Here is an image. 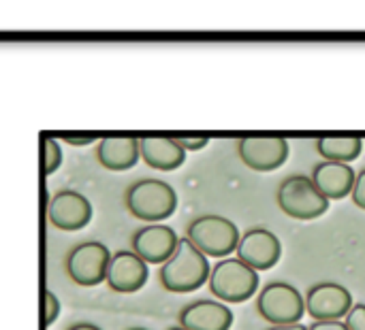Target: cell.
<instances>
[{
	"mask_svg": "<svg viewBox=\"0 0 365 330\" xmlns=\"http://www.w3.org/2000/svg\"><path fill=\"white\" fill-rule=\"evenodd\" d=\"M317 151L327 162L351 164L364 151V141L359 137H321L317 141Z\"/></svg>",
	"mask_w": 365,
	"mask_h": 330,
	"instance_id": "18",
	"label": "cell"
},
{
	"mask_svg": "<svg viewBox=\"0 0 365 330\" xmlns=\"http://www.w3.org/2000/svg\"><path fill=\"white\" fill-rule=\"evenodd\" d=\"M62 164V149H60V143L51 137H43L41 139V169H43V175H53Z\"/></svg>",
	"mask_w": 365,
	"mask_h": 330,
	"instance_id": "19",
	"label": "cell"
},
{
	"mask_svg": "<svg viewBox=\"0 0 365 330\" xmlns=\"http://www.w3.org/2000/svg\"><path fill=\"white\" fill-rule=\"evenodd\" d=\"M180 237L167 224H148L139 228L133 239V254H137L145 265H165L178 247Z\"/></svg>",
	"mask_w": 365,
	"mask_h": 330,
	"instance_id": "12",
	"label": "cell"
},
{
	"mask_svg": "<svg viewBox=\"0 0 365 330\" xmlns=\"http://www.w3.org/2000/svg\"><path fill=\"white\" fill-rule=\"evenodd\" d=\"M64 141H66L68 145H75V147H86V145L96 143L94 137H64Z\"/></svg>",
	"mask_w": 365,
	"mask_h": 330,
	"instance_id": "25",
	"label": "cell"
},
{
	"mask_svg": "<svg viewBox=\"0 0 365 330\" xmlns=\"http://www.w3.org/2000/svg\"><path fill=\"white\" fill-rule=\"evenodd\" d=\"M111 252L101 241L75 245L66 256V275L81 288H94L105 282Z\"/></svg>",
	"mask_w": 365,
	"mask_h": 330,
	"instance_id": "7",
	"label": "cell"
},
{
	"mask_svg": "<svg viewBox=\"0 0 365 330\" xmlns=\"http://www.w3.org/2000/svg\"><path fill=\"white\" fill-rule=\"evenodd\" d=\"M355 171L351 164H340V162H319L312 171V183L319 188V192L331 203V201H342L353 192L355 186Z\"/></svg>",
	"mask_w": 365,
	"mask_h": 330,
	"instance_id": "15",
	"label": "cell"
},
{
	"mask_svg": "<svg viewBox=\"0 0 365 330\" xmlns=\"http://www.w3.org/2000/svg\"><path fill=\"white\" fill-rule=\"evenodd\" d=\"M169 330H186V329H182V326H171Z\"/></svg>",
	"mask_w": 365,
	"mask_h": 330,
	"instance_id": "28",
	"label": "cell"
},
{
	"mask_svg": "<svg viewBox=\"0 0 365 330\" xmlns=\"http://www.w3.org/2000/svg\"><path fill=\"white\" fill-rule=\"evenodd\" d=\"M344 324L349 330H365V305L357 303L344 318Z\"/></svg>",
	"mask_w": 365,
	"mask_h": 330,
	"instance_id": "21",
	"label": "cell"
},
{
	"mask_svg": "<svg viewBox=\"0 0 365 330\" xmlns=\"http://www.w3.org/2000/svg\"><path fill=\"white\" fill-rule=\"evenodd\" d=\"M257 312L272 326L299 324L306 314V301L295 286L284 282H272L261 288L257 299Z\"/></svg>",
	"mask_w": 365,
	"mask_h": 330,
	"instance_id": "6",
	"label": "cell"
},
{
	"mask_svg": "<svg viewBox=\"0 0 365 330\" xmlns=\"http://www.w3.org/2000/svg\"><path fill=\"white\" fill-rule=\"evenodd\" d=\"M242 162L259 173H272L289 160V141L282 137H246L237 143Z\"/></svg>",
	"mask_w": 365,
	"mask_h": 330,
	"instance_id": "10",
	"label": "cell"
},
{
	"mask_svg": "<svg viewBox=\"0 0 365 330\" xmlns=\"http://www.w3.org/2000/svg\"><path fill=\"white\" fill-rule=\"evenodd\" d=\"M237 226L222 215H201L195 218L186 228V239L210 258H227L235 252L240 243Z\"/></svg>",
	"mask_w": 365,
	"mask_h": 330,
	"instance_id": "5",
	"label": "cell"
},
{
	"mask_svg": "<svg viewBox=\"0 0 365 330\" xmlns=\"http://www.w3.org/2000/svg\"><path fill=\"white\" fill-rule=\"evenodd\" d=\"M124 201L130 215L148 224H160L163 220L171 218L178 209L175 190L160 179L135 181L133 186H128Z\"/></svg>",
	"mask_w": 365,
	"mask_h": 330,
	"instance_id": "2",
	"label": "cell"
},
{
	"mask_svg": "<svg viewBox=\"0 0 365 330\" xmlns=\"http://www.w3.org/2000/svg\"><path fill=\"white\" fill-rule=\"evenodd\" d=\"M276 203L284 215L302 222L319 220L329 211V201L319 192V188L306 175L287 177L278 188Z\"/></svg>",
	"mask_w": 365,
	"mask_h": 330,
	"instance_id": "4",
	"label": "cell"
},
{
	"mask_svg": "<svg viewBox=\"0 0 365 330\" xmlns=\"http://www.w3.org/2000/svg\"><path fill=\"white\" fill-rule=\"evenodd\" d=\"M150 277L148 265L133 252H118L111 254L107 267V286L120 294H135L139 292Z\"/></svg>",
	"mask_w": 365,
	"mask_h": 330,
	"instance_id": "13",
	"label": "cell"
},
{
	"mask_svg": "<svg viewBox=\"0 0 365 330\" xmlns=\"http://www.w3.org/2000/svg\"><path fill=\"white\" fill-rule=\"evenodd\" d=\"M92 203L75 190H62L47 203V220L53 228L66 233L86 228L92 222Z\"/></svg>",
	"mask_w": 365,
	"mask_h": 330,
	"instance_id": "11",
	"label": "cell"
},
{
	"mask_svg": "<svg viewBox=\"0 0 365 330\" xmlns=\"http://www.w3.org/2000/svg\"><path fill=\"white\" fill-rule=\"evenodd\" d=\"M128 330H148V329H128Z\"/></svg>",
	"mask_w": 365,
	"mask_h": 330,
	"instance_id": "29",
	"label": "cell"
},
{
	"mask_svg": "<svg viewBox=\"0 0 365 330\" xmlns=\"http://www.w3.org/2000/svg\"><path fill=\"white\" fill-rule=\"evenodd\" d=\"M235 254H237V260H242L257 273L269 271L282 258V243L267 228H250L240 237Z\"/></svg>",
	"mask_w": 365,
	"mask_h": 330,
	"instance_id": "9",
	"label": "cell"
},
{
	"mask_svg": "<svg viewBox=\"0 0 365 330\" xmlns=\"http://www.w3.org/2000/svg\"><path fill=\"white\" fill-rule=\"evenodd\" d=\"M210 292L220 303H244L259 290V273L237 258H222L210 271Z\"/></svg>",
	"mask_w": 365,
	"mask_h": 330,
	"instance_id": "3",
	"label": "cell"
},
{
	"mask_svg": "<svg viewBox=\"0 0 365 330\" xmlns=\"http://www.w3.org/2000/svg\"><path fill=\"white\" fill-rule=\"evenodd\" d=\"M210 271L212 267L207 256H203L186 237H182L171 258L165 265H160L158 280L167 292L188 294L207 284Z\"/></svg>",
	"mask_w": 365,
	"mask_h": 330,
	"instance_id": "1",
	"label": "cell"
},
{
	"mask_svg": "<svg viewBox=\"0 0 365 330\" xmlns=\"http://www.w3.org/2000/svg\"><path fill=\"white\" fill-rule=\"evenodd\" d=\"M66 330H103V329H101V326H96V324H90V322H77V324L68 326Z\"/></svg>",
	"mask_w": 365,
	"mask_h": 330,
	"instance_id": "26",
	"label": "cell"
},
{
	"mask_svg": "<svg viewBox=\"0 0 365 330\" xmlns=\"http://www.w3.org/2000/svg\"><path fill=\"white\" fill-rule=\"evenodd\" d=\"M139 158V139L135 137H105L96 141V160L107 171H130Z\"/></svg>",
	"mask_w": 365,
	"mask_h": 330,
	"instance_id": "16",
	"label": "cell"
},
{
	"mask_svg": "<svg viewBox=\"0 0 365 330\" xmlns=\"http://www.w3.org/2000/svg\"><path fill=\"white\" fill-rule=\"evenodd\" d=\"M308 330H349L344 320H334V322H312Z\"/></svg>",
	"mask_w": 365,
	"mask_h": 330,
	"instance_id": "24",
	"label": "cell"
},
{
	"mask_svg": "<svg viewBox=\"0 0 365 330\" xmlns=\"http://www.w3.org/2000/svg\"><path fill=\"white\" fill-rule=\"evenodd\" d=\"M139 154L143 162L156 171H175L186 162V151L178 145L175 137L139 139Z\"/></svg>",
	"mask_w": 365,
	"mask_h": 330,
	"instance_id": "17",
	"label": "cell"
},
{
	"mask_svg": "<svg viewBox=\"0 0 365 330\" xmlns=\"http://www.w3.org/2000/svg\"><path fill=\"white\" fill-rule=\"evenodd\" d=\"M175 141L184 151H199L210 143V139L205 137H175Z\"/></svg>",
	"mask_w": 365,
	"mask_h": 330,
	"instance_id": "22",
	"label": "cell"
},
{
	"mask_svg": "<svg viewBox=\"0 0 365 330\" xmlns=\"http://www.w3.org/2000/svg\"><path fill=\"white\" fill-rule=\"evenodd\" d=\"M306 312L314 322H334L344 320L353 309V294L334 282L317 284L306 294Z\"/></svg>",
	"mask_w": 365,
	"mask_h": 330,
	"instance_id": "8",
	"label": "cell"
},
{
	"mask_svg": "<svg viewBox=\"0 0 365 330\" xmlns=\"http://www.w3.org/2000/svg\"><path fill=\"white\" fill-rule=\"evenodd\" d=\"M41 305H43V314H41L43 326L49 329L58 320V316H60V301H58V297L49 288H43V292H41Z\"/></svg>",
	"mask_w": 365,
	"mask_h": 330,
	"instance_id": "20",
	"label": "cell"
},
{
	"mask_svg": "<svg viewBox=\"0 0 365 330\" xmlns=\"http://www.w3.org/2000/svg\"><path fill=\"white\" fill-rule=\"evenodd\" d=\"M180 326L186 330H231L233 312L220 301H195L178 316Z\"/></svg>",
	"mask_w": 365,
	"mask_h": 330,
	"instance_id": "14",
	"label": "cell"
},
{
	"mask_svg": "<svg viewBox=\"0 0 365 330\" xmlns=\"http://www.w3.org/2000/svg\"><path fill=\"white\" fill-rule=\"evenodd\" d=\"M351 196H353V203L365 211V169L355 177V186H353Z\"/></svg>",
	"mask_w": 365,
	"mask_h": 330,
	"instance_id": "23",
	"label": "cell"
},
{
	"mask_svg": "<svg viewBox=\"0 0 365 330\" xmlns=\"http://www.w3.org/2000/svg\"><path fill=\"white\" fill-rule=\"evenodd\" d=\"M267 330H308V326H304L299 322V324H287V326H272V329Z\"/></svg>",
	"mask_w": 365,
	"mask_h": 330,
	"instance_id": "27",
	"label": "cell"
}]
</instances>
